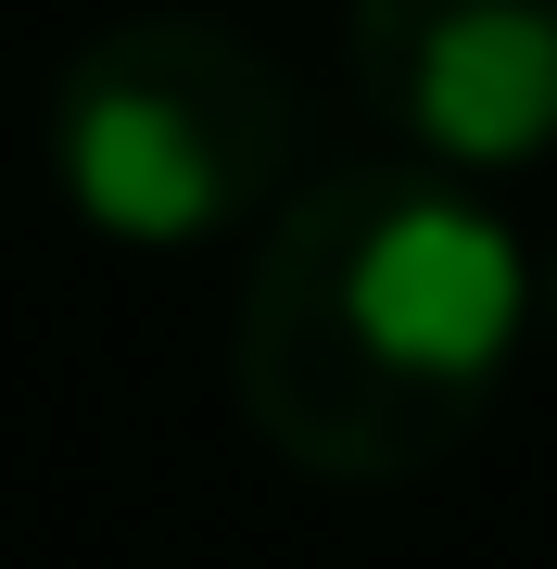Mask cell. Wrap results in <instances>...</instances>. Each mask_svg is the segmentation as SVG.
<instances>
[{"instance_id":"6da1fadb","label":"cell","mask_w":557,"mask_h":569,"mask_svg":"<svg viewBox=\"0 0 557 569\" xmlns=\"http://www.w3.org/2000/svg\"><path fill=\"white\" fill-rule=\"evenodd\" d=\"M519 355V253L469 178L392 152L305 178L241 279V418L317 481H406L469 443Z\"/></svg>"},{"instance_id":"7a4b0ae2","label":"cell","mask_w":557,"mask_h":569,"mask_svg":"<svg viewBox=\"0 0 557 569\" xmlns=\"http://www.w3.org/2000/svg\"><path fill=\"white\" fill-rule=\"evenodd\" d=\"M51 164L63 203L102 241L178 253L241 228L305 164V102L279 51H253L216 13H127L51 77Z\"/></svg>"},{"instance_id":"3957f363","label":"cell","mask_w":557,"mask_h":569,"mask_svg":"<svg viewBox=\"0 0 557 569\" xmlns=\"http://www.w3.org/2000/svg\"><path fill=\"white\" fill-rule=\"evenodd\" d=\"M355 102L444 178L557 152V0H355Z\"/></svg>"},{"instance_id":"277c9868","label":"cell","mask_w":557,"mask_h":569,"mask_svg":"<svg viewBox=\"0 0 557 569\" xmlns=\"http://www.w3.org/2000/svg\"><path fill=\"white\" fill-rule=\"evenodd\" d=\"M545 329H557V279H545Z\"/></svg>"}]
</instances>
